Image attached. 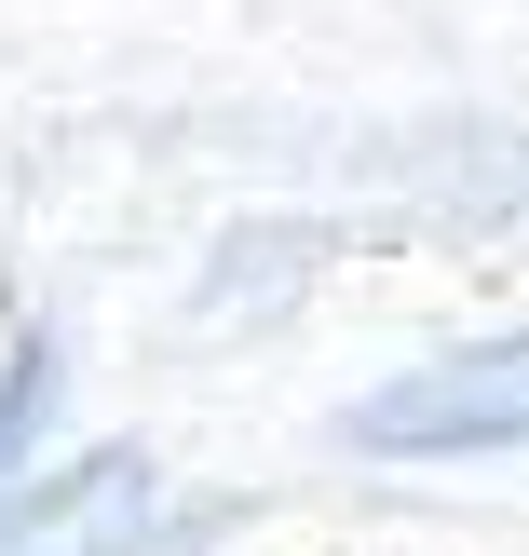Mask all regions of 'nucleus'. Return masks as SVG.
Returning <instances> with one entry per match:
<instances>
[{
	"instance_id": "f257e3e1",
	"label": "nucleus",
	"mask_w": 529,
	"mask_h": 556,
	"mask_svg": "<svg viewBox=\"0 0 529 556\" xmlns=\"http://www.w3.org/2000/svg\"><path fill=\"white\" fill-rule=\"evenodd\" d=\"M340 448L367 462H476V448H529V326L516 340H462L394 367L380 394L340 407Z\"/></svg>"
},
{
	"instance_id": "f03ea898",
	"label": "nucleus",
	"mask_w": 529,
	"mask_h": 556,
	"mask_svg": "<svg viewBox=\"0 0 529 556\" xmlns=\"http://www.w3.org/2000/svg\"><path fill=\"white\" fill-rule=\"evenodd\" d=\"M217 530H231V503L163 530V462L136 434H109V448L0 489V556H177V543H217Z\"/></svg>"
},
{
	"instance_id": "7ed1b4c3",
	"label": "nucleus",
	"mask_w": 529,
	"mask_h": 556,
	"mask_svg": "<svg viewBox=\"0 0 529 556\" xmlns=\"http://www.w3.org/2000/svg\"><path fill=\"white\" fill-rule=\"evenodd\" d=\"M394 177H407V190H434V204H462V217H529V136L462 123V136H421Z\"/></svg>"
},
{
	"instance_id": "20e7f679",
	"label": "nucleus",
	"mask_w": 529,
	"mask_h": 556,
	"mask_svg": "<svg viewBox=\"0 0 529 556\" xmlns=\"http://www.w3.org/2000/svg\"><path fill=\"white\" fill-rule=\"evenodd\" d=\"M54 394H68V340H54V326H14V353H0V489H14V462L54 434Z\"/></svg>"
},
{
	"instance_id": "39448f33",
	"label": "nucleus",
	"mask_w": 529,
	"mask_h": 556,
	"mask_svg": "<svg viewBox=\"0 0 529 556\" xmlns=\"http://www.w3.org/2000/svg\"><path fill=\"white\" fill-rule=\"evenodd\" d=\"M326 258V231H286V217H259V231H231V258H217V313H244V299H259V286H286V271H313Z\"/></svg>"
}]
</instances>
